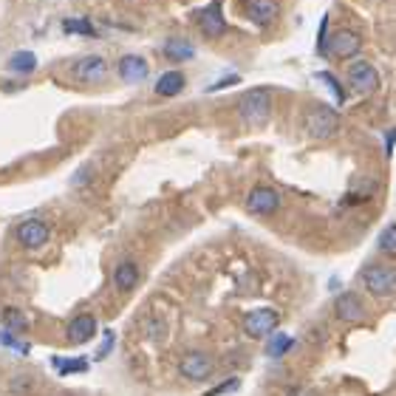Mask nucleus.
<instances>
[{"label": "nucleus", "instance_id": "f257e3e1", "mask_svg": "<svg viewBox=\"0 0 396 396\" xmlns=\"http://www.w3.org/2000/svg\"><path fill=\"white\" fill-rule=\"evenodd\" d=\"M238 113H241V119L247 122V125L263 128L269 122V116H272V94L266 88L247 91V94L241 97V102H238Z\"/></svg>", "mask_w": 396, "mask_h": 396}, {"label": "nucleus", "instance_id": "f03ea898", "mask_svg": "<svg viewBox=\"0 0 396 396\" xmlns=\"http://www.w3.org/2000/svg\"><path fill=\"white\" fill-rule=\"evenodd\" d=\"M362 286L368 289L374 297H390L396 294V269L393 266H385V263H374L368 266L359 275Z\"/></svg>", "mask_w": 396, "mask_h": 396}, {"label": "nucleus", "instance_id": "7ed1b4c3", "mask_svg": "<svg viewBox=\"0 0 396 396\" xmlns=\"http://www.w3.org/2000/svg\"><path fill=\"white\" fill-rule=\"evenodd\" d=\"M340 131V116L328 105H314L306 113V133L312 139H328Z\"/></svg>", "mask_w": 396, "mask_h": 396}, {"label": "nucleus", "instance_id": "20e7f679", "mask_svg": "<svg viewBox=\"0 0 396 396\" xmlns=\"http://www.w3.org/2000/svg\"><path fill=\"white\" fill-rule=\"evenodd\" d=\"M212 368H216V362H212V357L204 351H190L178 362V374L190 382H204L212 374Z\"/></svg>", "mask_w": 396, "mask_h": 396}, {"label": "nucleus", "instance_id": "39448f33", "mask_svg": "<svg viewBox=\"0 0 396 396\" xmlns=\"http://www.w3.org/2000/svg\"><path fill=\"white\" fill-rule=\"evenodd\" d=\"M281 323V312L278 309H255L243 317V334L247 337H266L278 328Z\"/></svg>", "mask_w": 396, "mask_h": 396}, {"label": "nucleus", "instance_id": "423d86ee", "mask_svg": "<svg viewBox=\"0 0 396 396\" xmlns=\"http://www.w3.org/2000/svg\"><path fill=\"white\" fill-rule=\"evenodd\" d=\"M348 82L357 94H374L379 88V74L377 68L368 63V59H354L348 66Z\"/></svg>", "mask_w": 396, "mask_h": 396}, {"label": "nucleus", "instance_id": "0eeeda50", "mask_svg": "<svg viewBox=\"0 0 396 396\" xmlns=\"http://www.w3.org/2000/svg\"><path fill=\"white\" fill-rule=\"evenodd\" d=\"M196 23L198 28L207 35V37H221L227 32V20H224V12H221V0H212L207 3L198 15H196Z\"/></svg>", "mask_w": 396, "mask_h": 396}, {"label": "nucleus", "instance_id": "6e6552de", "mask_svg": "<svg viewBox=\"0 0 396 396\" xmlns=\"http://www.w3.org/2000/svg\"><path fill=\"white\" fill-rule=\"evenodd\" d=\"M71 71H74V77H77L79 82L97 85V82H102V79H105V74H108V63H105V59H102L100 54H88V57L77 59Z\"/></svg>", "mask_w": 396, "mask_h": 396}, {"label": "nucleus", "instance_id": "1a4fd4ad", "mask_svg": "<svg viewBox=\"0 0 396 396\" xmlns=\"http://www.w3.org/2000/svg\"><path fill=\"white\" fill-rule=\"evenodd\" d=\"M48 235H51V229H48V224L40 221V218H28V221H23V224L17 227V241L23 243L26 249H40V247H46Z\"/></svg>", "mask_w": 396, "mask_h": 396}, {"label": "nucleus", "instance_id": "9d476101", "mask_svg": "<svg viewBox=\"0 0 396 396\" xmlns=\"http://www.w3.org/2000/svg\"><path fill=\"white\" fill-rule=\"evenodd\" d=\"M359 48H362V37L357 32H348V28H343V32L328 37V57L351 59V57L359 54Z\"/></svg>", "mask_w": 396, "mask_h": 396}, {"label": "nucleus", "instance_id": "9b49d317", "mask_svg": "<svg viewBox=\"0 0 396 396\" xmlns=\"http://www.w3.org/2000/svg\"><path fill=\"white\" fill-rule=\"evenodd\" d=\"M247 207H249V212H255V216H272V212L281 209V196L272 187H255L247 196Z\"/></svg>", "mask_w": 396, "mask_h": 396}, {"label": "nucleus", "instance_id": "f8f14e48", "mask_svg": "<svg viewBox=\"0 0 396 396\" xmlns=\"http://www.w3.org/2000/svg\"><path fill=\"white\" fill-rule=\"evenodd\" d=\"M334 312H337V317L346 323H362L365 320V303L359 294L343 292L337 300H334Z\"/></svg>", "mask_w": 396, "mask_h": 396}, {"label": "nucleus", "instance_id": "ddd939ff", "mask_svg": "<svg viewBox=\"0 0 396 396\" xmlns=\"http://www.w3.org/2000/svg\"><path fill=\"white\" fill-rule=\"evenodd\" d=\"M247 17L255 23V26H261V28H266V26H272L278 20V12H281V6H278V0H247Z\"/></svg>", "mask_w": 396, "mask_h": 396}, {"label": "nucleus", "instance_id": "4468645a", "mask_svg": "<svg viewBox=\"0 0 396 396\" xmlns=\"http://www.w3.org/2000/svg\"><path fill=\"white\" fill-rule=\"evenodd\" d=\"M68 343L79 346V343H88L91 337L97 334V317L94 314H77L71 323H68Z\"/></svg>", "mask_w": 396, "mask_h": 396}, {"label": "nucleus", "instance_id": "2eb2a0df", "mask_svg": "<svg viewBox=\"0 0 396 396\" xmlns=\"http://www.w3.org/2000/svg\"><path fill=\"white\" fill-rule=\"evenodd\" d=\"M116 71H119V77L125 79V82H142L150 68H147V63H144V57H139V54H125V57L119 59Z\"/></svg>", "mask_w": 396, "mask_h": 396}, {"label": "nucleus", "instance_id": "dca6fc26", "mask_svg": "<svg viewBox=\"0 0 396 396\" xmlns=\"http://www.w3.org/2000/svg\"><path fill=\"white\" fill-rule=\"evenodd\" d=\"M113 283L119 292H131L136 283H139V266L133 261H125V263H119L113 269Z\"/></svg>", "mask_w": 396, "mask_h": 396}, {"label": "nucleus", "instance_id": "f3484780", "mask_svg": "<svg viewBox=\"0 0 396 396\" xmlns=\"http://www.w3.org/2000/svg\"><path fill=\"white\" fill-rule=\"evenodd\" d=\"M185 91V74L181 71H164L159 79H156V94L159 97H176Z\"/></svg>", "mask_w": 396, "mask_h": 396}, {"label": "nucleus", "instance_id": "a211bd4d", "mask_svg": "<svg viewBox=\"0 0 396 396\" xmlns=\"http://www.w3.org/2000/svg\"><path fill=\"white\" fill-rule=\"evenodd\" d=\"M196 48L187 40H167L164 43V57L173 59V63H185V59H193Z\"/></svg>", "mask_w": 396, "mask_h": 396}, {"label": "nucleus", "instance_id": "6ab92c4d", "mask_svg": "<svg viewBox=\"0 0 396 396\" xmlns=\"http://www.w3.org/2000/svg\"><path fill=\"white\" fill-rule=\"evenodd\" d=\"M37 68V57L32 51H15L9 57V71L15 74H32Z\"/></svg>", "mask_w": 396, "mask_h": 396}, {"label": "nucleus", "instance_id": "aec40b11", "mask_svg": "<svg viewBox=\"0 0 396 396\" xmlns=\"http://www.w3.org/2000/svg\"><path fill=\"white\" fill-rule=\"evenodd\" d=\"M51 365H54L57 374H82V371H88L85 357H71V359H66V357H54Z\"/></svg>", "mask_w": 396, "mask_h": 396}, {"label": "nucleus", "instance_id": "412c9836", "mask_svg": "<svg viewBox=\"0 0 396 396\" xmlns=\"http://www.w3.org/2000/svg\"><path fill=\"white\" fill-rule=\"evenodd\" d=\"M294 346V340L289 337V334H275V337H269V343H266V357H272V359H281L289 348Z\"/></svg>", "mask_w": 396, "mask_h": 396}, {"label": "nucleus", "instance_id": "4be33fe9", "mask_svg": "<svg viewBox=\"0 0 396 396\" xmlns=\"http://www.w3.org/2000/svg\"><path fill=\"white\" fill-rule=\"evenodd\" d=\"M63 28L68 35H85V37H97V28H94V23L91 20H85V17H68V20H63Z\"/></svg>", "mask_w": 396, "mask_h": 396}, {"label": "nucleus", "instance_id": "5701e85b", "mask_svg": "<svg viewBox=\"0 0 396 396\" xmlns=\"http://www.w3.org/2000/svg\"><path fill=\"white\" fill-rule=\"evenodd\" d=\"M377 249H379L382 255L396 258V224H390V227H385V229L379 232V238H377Z\"/></svg>", "mask_w": 396, "mask_h": 396}, {"label": "nucleus", "instance_id": "b1692460", "mask_svg": "<svg viewBox=\"0 0 396 396\" xmlns=\"http://www.w3.org/2000/svg\"><path fill=\"white\" fill-rule=\"evenodd\" d=\"M3 326L9 328V331H28V320H26V314L23 312H17V309H6L3 312Z\"/></svg>", "mask_w": 396, "mask_h": 396}, {"label": "nucleus", "instance_id": "393cba45", "mask_svg": "<svg viewBox=\"0 0 396 396\" xmlns=\"http://www.w3.org/2000/svg\"><path fill=\"white\" fill-rule=\"evenodd\" d=\"M317 79H323V82L334 91V97H337V102H346V91H343V85L337 82V77H334L331 71H320V74H317Z\"/></svg>", "mask_w": 396, "mask_h": 396}, {"label": "nucleus", "instance_id": "a878e982", "mask_svg": "<svg viewBox=\"0 0 396 396\" xmlns=\"http://www.w3.org/2000/svg\"><path fill=\"white\" fill-rule=\"evenodd\" d=\"M241 388V379L238 377H229V379H224L221 385H216V388H209L204 396H224V393H235Z\"/></svg>", "mask_w": 396, "mask_h": 396}, {"label": "nucleus", "instance_id": "bb28decb", "mask_svg": "<svg viewBox=\"0 0 396 396\" xmlns=\"http://www.w3.org/2000/svg\"><path fill=\"white\" fill-rule=\"evenodd\" d=\"M317 51L328 54V15H323L320 20V32H317Z\"/></svg>", "mask_w": 396, "mask_h": 396}, {"label": "nucleus", "instance_id": "cd10ccee", "mask_svg": "<svg viewBox=\"0 0 396 396\" xmlns=\"http://www.w3.org/2000/svg\"><path fill=\"white\" fill-rule=\"evenodd\" d=\"M0 346H6V348H15V351H20V354H26L28 351V346H20L9 331H0Z\"/></svg>", "mask_w": 396, "mask_h": 396}, {"label": "nucleus", "instance_id": "c85d7f7f", "mask_svg": "<svg viewBox=\"0 0 396 396\" xmlns=\"http://www.w3.org/2000/svg\"><path fill=\"white\" fill-rule=\"evenodd\" d=\"M241 82V77L238 74H229V77H224V79H218V82H212L207 91H221V88H229V85H238Z\"/></svg>", "mask_w": 396, "mask_h": 396}, {"label": "nucleus", "instance_id": "c756f323", "mask_svg": "<svg viewBox=\"0 0 396 396\" xmlns=\"http://www.w3.org/2000/svg\"><path fill=\"white\" fill-rule=\"evenodd\" d=\"M111 348H113V334L108 331V334H105V340H102V346H100V351H97V359H102L105 354H111Z\"/></svg>", "mask_w": 396, "mask_h": 396}, {"label": "nucleus", "instance_id": "7c9ffc66", "mask_svg": "<svg viewBox=\"0 0 396 396\" xmlns=\"http://www.w3.org/2000/svg\"><path fill=\"white\" fill-rule=\"evenodd\" d=\"M393 144H396V131H388V136H385V153L388 156L393 153Z\"/></svg>", "mask_w": 396, "mask_h": 396}, {"label": "nucleus", "instance_id": "2f4dec72", "mask_svg": "<svg viewBox=\"0 0 396 396\" xmlns=\"http://www.w3.org/2000/svg\"><path fill=\"white\" fill-rule=\"evenodd\" d=\"M289 396H312V393H309V390H300V388H294Z\"/></svg>", "mask_w": 396, "mask_h": 396}]
</instances>
